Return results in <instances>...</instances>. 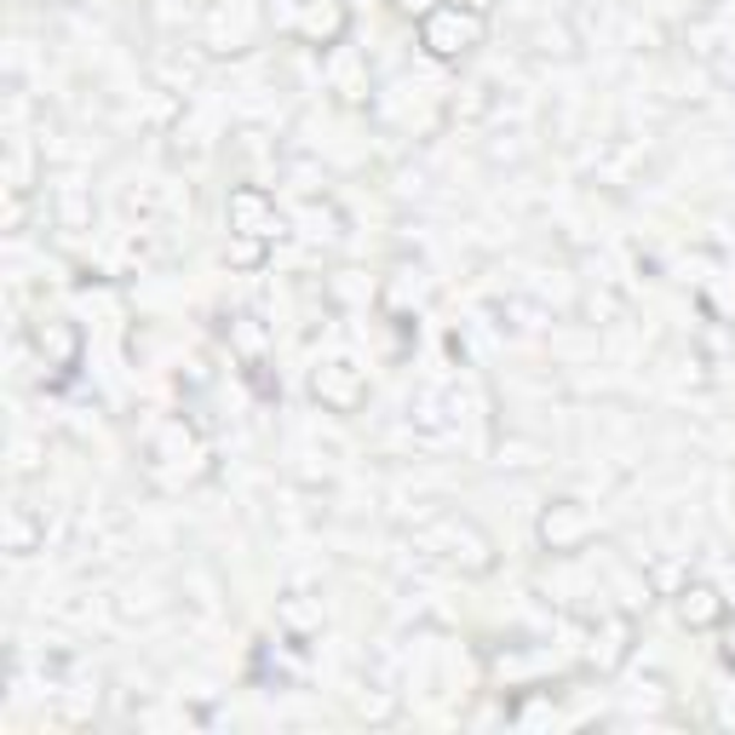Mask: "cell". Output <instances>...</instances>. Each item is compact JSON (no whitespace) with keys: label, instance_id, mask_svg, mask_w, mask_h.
<instances>
[{"label":"cell","instance_id":"1","mask_svg":"<svg viewBox=\"0 0 735 735\" xmlns=\"http://www.w3.org/2000/svg\"><path fill=\"white\" fill-rule=\"evenodd\" d=\"M425 552H437L443 563H460V570H489V541L472 528V523H454V517H437L425 534H420Z\"/></svg>","mask_w":735,"mask_h":735},{"label":"cell","instance_id":"2","mask_svg":"<svg viewBox=\"0 0 735 735\" xmlns=\"http://www.w3.org/2000/svg\"><path fill=\"white\" fill-rule=\"evenodd\" d=\"M483 41V18H460L454 7H437L425 18V47L437 58H454V52H472Z\"/></svg>","mask_w":735,"mask_h":735},{"label":"cell","instance_id":"3","mask_svg":"<svg viewBox=\"0 0 735 735\" xmlns=\"http://www.w3.org/2000/svg\"><path fill=\"white\" fill-rule=\"evenodd\" d=\"M541 534H546V546H552V552L581 546V541H586V517H581V506H570V500H563V506H552L546 523H541Z\"/></svg>","mask_w":735,"mask_h":735},{"label":"cell","instance_id":"4","mask_svg":"<svg viewBox=\"0 0 735 735\" xmlns=\"http://www.w3.org/2000/svg\"><path fill=\"white\" fill-rule=\"evenodd\" d=\"M678 615H684L689 626H713V621H724V604H718L713 586H684V592H678Z\"/></svg>","mask_w":735,"mask_h":735},{"label":"cell","instance_id":"5","mask_svg":"<svg viewBox=\"0 0 735 735\" xmlns=\"http://www.w3.org/2000/svg\"><path fill=\"white\" fill-rule=\"evenodd\" d=\"M724 655H729V666H735V632H729V644H724Z\"/></svg>","mask_w":735,"mask_h":735}]
</instances>
